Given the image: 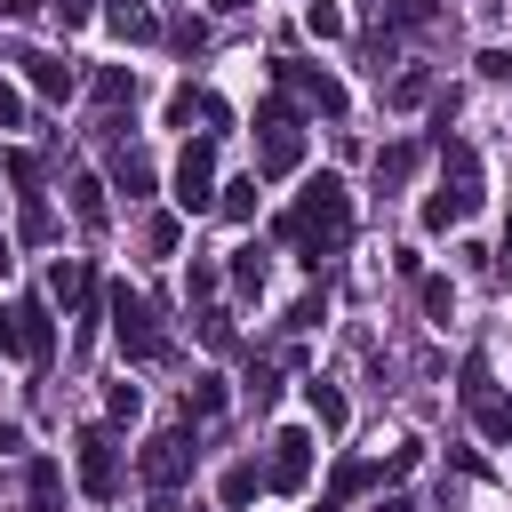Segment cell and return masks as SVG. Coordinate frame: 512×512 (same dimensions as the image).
Listing matches in <instances>:
<instances>
[{
  "mask_svg": "<svg viewBox=\"0 0 512 512\" xmlns=\"http://www.w3.org/2000/svg\"><path fill=\"white\" fill-rule=\"evenodd\" d=\"M464 408H472V424H480L488 440H504V448H512V400L488 384V368H480V360L464 368Z\"/></svg>",
  "mask_w": 512,
  "mask_h": 512,
  "instance_id": "obj_12",
  "label": "cell"
},
{
  "mask_svg": "<svg viewBox=\"0 0 512 512\" xmlns=\"http://www.w3.org/2000/svg\"><path fill=\"white\" fill-rule=\"evenodd\" d=\"M0 352L8 360H32V368L56 352V320H48L40 296H0Z\"/></svg>",
  "mask_w": 512,
  "mask_h": 512,
  "instance_id": "obj_4",
  "label": "cell"
},
{
  "mask_svg": "<svg viewBox=\"0 0 512 512\" xmlns=\"http://www.w3.org/2000/svg\"><path fill=\"white\" fill-rule=\"evenodd\" d=\"M376 512H416V496H376Z\"/></svg>",
  "mask_w": 512,
  "mask_h": 512,
  "instance_id": "obj_38",
  "label": "cell"
},
{
  "mask_svg": "<svg viewBox=\"0 0 512 512\" xmlns=\"http://www.w3.org/2000/svg\"><path fill=\"white\" fill-rule=\"evenodd\" d=\"M0 456H24V424H8V416H0Z\"/></svg>",
  "mask_w": 512,
  "mask_h": 512,
  "instance_id": "obj_36",
  "label": "cell"
},
{
  "mask_svg": "<svg viewBox=\"0 0 512 512\" xmlns=\"http://www.w3.org/2000/svg\"><path fill=\"white\" fill-rule=\"evenodd\" d=\"M216 496H224V512H248V504L264 496V464H256V456H240V464H224V480H216Z\"/></svg>",
  "mask_w": 512,
  "mask_h": 512,
  "instance_id": "obj_16",
  "label": "cell"
},
{
  "mask_svg": "<svg viewBox=\"0 0 512 512\" xmlns=\"http://www.w3.org/2000/svg\"><path fill=\"white\" fill-rule=\"evenodd\" d=\"M72 464H80V488H88L96 504H112V496L128 488V456H120V440H112L104 424H80V440H72Z\"/></svg>",
  "mask_w": 512,
  "mask_h": 512,
  "instance_id": "obj_6",
  "label": "cell"
},
{
  "mask_svg": "<svg viewBox=\"0 0 512 512\" xmlns=\"http://www.w3.org/2000/svg\"><path fill=\"white\" fill-rule=\"evenodd\" d=\"M280 240L320 272V264L344 256V240H352V192H344L336 176H312V184L296 192V208L280 216Z\"/></svg>",
  "mask_w": 512,
  "mask_h": 512,
  "instance_id": "obj_1",
  "label": "cell"
},
{
  "mask_svg": "<svg viewBox=\"0 0 512 512\" xmlns=\"http://www.w3.org/2000/svg\"><path fill=\"white\" fill-rule=\"evenodd\" d=\"M272 80L280 88H296L312 112H328V120H344L352 112V96H344V80L336 72H320V64H304V56H272Z\"/></svg>",
  "mask_w": 512,
  "mask_h": 512,
  "instance_id": "obj_10",
  "label": "cell"
},
{
  "mask_svg": "<svg viewBox=\"0 0 512 512\" xmlns=\"http://www.w3.org/2000/svg\"><path fill=\"white\" fill-rule=\"evenodd\" d=\"M320 312H328V296H296V304H288V328H312Z\"/></svg>",
  "mask_w": 512,
  "mask_h": 512,
  "instance_id": "obj_32",
  "label": "cell"
},
{
  "mask_svg": "<svg viewBox=\"0 0 512 512\" xmlns=\"http://www.w3.org/2000/svg\"><path fill=\"white\" fill-rule=\"evenodd\" d=\"M112 184H120L128 200H144V192H152V160H144L136 144H112Z\"/></svg>",
  "mask_w": 512,
  "mask_h": 512,
  "instance_id": "obj_19",
  "label": "cell"
},
{
  "mask_svg": "<svg viewBox=\"0 0 512 512\" xmlns=\"http://www.w3.org/2000/svg\"><path fill=\"white\" fill-rule=\"evenodd\" d=\"M104 24H112L120 40H160V16H152V0H104Z\"/></svg>",
  "mask_w": 512,
  "mask_h": 512,
  "instance_id": "obj_17",
  "label": "cell"
},
{
  "mask_svg": "<svg viewBox=\"0 0 512 512\" xmlns=\"http://www.w3.org/2000/svg\"><path fill=\"white\" fill-rule=\"evenodd\" d=\"M40 8H48V0H0V16H16V24H24V16H40Z\"/></svg>",
  "mask_w": 512,
  "mask_h": 512,
  "instance_id": "obj_37",
  "label": "cell"
},
{
  "mask_svg": "<svg viewBox=\"0 0 512 512\" xmlns=\"http://www.w3.org/2000/svg\"><path fill=\"white\" fill-rule=\"evenodd\" d=\"M112 336H120V352H128L136 368L176 360V336H168V328H160V312H152L144 296H128V288H112Z\"/></svg>",
  "mask_w": 512,
  "mask_h": 512,
  "instance_id": "obj_3",
  "label": "cell"
},
{
  "mask_svg": "<svg viewBox=\"0 0 512 512\" xmlns=\"http://www.w3.org/2000/svg\"><path fill=\"white\" fill-rule=\"evenodd\" d=\"M304 400H312V424H328V432H344V416H352V408H344V392H336L328 376H312V384H304Z\"/></svg>",
  "mask_w": 512,
  "mask_h": 512,
  "instance_id": "obj_24",
  "label": "cell"
},
{
  "mask_svg": "<svg viewBox=\"0 0 512 512\" xmlns=\"http://www.w3.org/2000/svg\"><path fill=\"white\" fill-rule=\"evenodd\" d=\"M392 24L400 32H424V24H440V0H392Z\"/></svg>",
  "mask_w": 512,
  "mask_h": 512,
  "instance_id": "obj_27",
  "label": "cell"
},
{
  "mask_svg": "<svg viewBox=\"0 0 512 512\" xmlns=\"http://www.w3.org/2000/svg\"><path fill=\"white\" fill-rule=\"evenodd\" d=\"M0 280H8V240H0Z\"/></svg>",
  "mask_w": 512,
  "mask_h": 512,
  "instance_id": "obj_41",
  "label": "cell"
},
{
  "mask_svg": "<svg viewBox=\"0 0 512 512\" xmlns=\"http://www.w3.org/2000/svg\"><path fill=\"white\" fill-rule=\"evenodd\" d=\"M184 416H192V424L224 416V376H192V384H184Z\"/></svg>",
  "mask_w": 512,
  "mask_h": 512,
  "instance_id": "obj_23",
  "label": "cell"
},
{
  "mask_svg": "<svg viewBox=\"0 0 512 512\" xmlns=\"http://www.w3.org/2000/svg\"><path fill=\"white\" fill-rule=\"evenodd\" d=\"M264 280H272V256L248 240V248H232V288L240 296H264Z\"/></svg>",
  "mask_w": 512,
  "mask_h": 512,
  "instance_id": "obj_21",
  "label": "cell"
},
{
  "mask_svg": "<svg viewBox=\"0 0 512 512\" xmlns=\"http://www.w3.org/2000/svg\"><path fill=\"white\" fill-rule=\"evenodd\" d=\"M304 160V120L272 96V104H256V176L272 184V176H288Z\"/></svg>",
  "mask_w": 512,
  "mask_h": 512,
  "instance_id": "obj_5",
  "label": "cell"
},
{
  "mask_svg": "<svg viewBox=\"0 0 512 512\" xmlns=\"http://www.w3.org/2000/svg\"><path fill=\"white\" fill-rule=\"evenodd\" d=\"M184 216H208L216 208V136H192L176 152V192H168Z\"/></svg>",
  "mask_w": 512,
  "mask_h": 512,
  "instance_id": "obj_9",
  "label": "cell"
},
{
  "mask_svg": "<svg viewBox=\"0 0 512 512\" xmlns=\"http://www.w3.org/2000/svg\"><path fill=\"white\" fill-rule=\"evenodd\" d=\"M496 264H504V272H512V224H504V248H496Z\"/></svg>",
  "mask_w": 512,
  "mask_h": 512,
  "instance_id": "obj_40",
  "label": "cell"
},
{
  "mask_svg": "<svg viewBox=\"0 0 512 512\" xmlns=\"http://www.w3.org/2000/svg\"><path fill=\"white\" fill-rule=\"evenodd\" d=\"M136 240H144V256H168V248H176V224H168V216H144Z\"/></svg>",
  "mask_w": 512,
  "mask_h": 512,
  "instance_id": "obj_28",
  "label": "cell"
},
{
  "mask_svg": "<svg viewBox=\"0 0 512 512\" xmlns=\"http://www.w3.org/2000/svg\"><path fill=\"white\" fill-rule=\"evenodd\" d=\"M312 480V432H272L264 440V488H304Z\"/></svg>",
  "mask_w": 512,
  "mask_h": 512,
  "instance_id": "obj_11",
  "label": "cell"
},
{
  "mask_svg": "<svg viewBox=\"0 0 512 512\" xmlns=\"http://www.w3.org/2000/svg\"><path fill=\"white\" fill-rule=\"evenodd\" d=\"M416 168H424V144H384L376 152V192H400Z\"/></svg>",
  "mask_w": 512,
  "mask_h": 512,
  "instance_id": "obj_18",
  "label": "cell"
},
{
  "mask_svg": "<svg viewBox=\"0 0 512 512\" xmlns=\"http://www.w3.org/2000/svg\"><path fill=\"white\" fill-rule=\"evenodd\" d=\"M0 64H16V80H24L32 96H48V104H64V96L80 88V72H72L56 48H24V40H8V48H0Z\"/></svg>",
  "mask_w": 512,
  "mask_h": 512,
  "instance_id": "obj_8",
  "label": "cell"
},
{
  "mask_svg": "<svg viewBox=\"0 0 512 512\" xmlns=\"http://www.w3.org/2000/svg\"><path fill=\"white\" fill-rule=\"evenodd\" d=\"M104 408H112V416H120V424H128V416H136V408H144V392H136V384H128V376H120V384H112V392H104Z\"/></svg>",
  "mask_w": 512,
  "mask_h": 512,
  "instance_id": "obj_30",
  "label": "cell"
},
{
  "mask_svg": "<svg viewBox=\"0 0 512 512\" xmlns=\"http://www.w3.org/2000/svg\"><path fill=\"white\" fill-rule=\"evenodd\" d=\"M48 8H56V24H64V32H72V24H88V16H96V0H48Z\"/></svg>",
  "mask_w": 512,
  "mask_h": 512,
  "instance_id": "obj_33",
  "label": "cell"
},
{
  "mask_svg": "<svg viewBox=\"0 0 512 512\" xmlns=\"http://www.w3.org/2000/svg\"><path fill=\"white\" fill-rule=\"evenodd\" d=\"M0 128H24V96H16L8 80H0Z\"/></svg>",
  "mask_w": 512,
  "mask_h": 512,
  "instance_id": "obj_35",
  "label": "cell"
},
{
  "mask_svg": "<svg viewBox=\"0 0 512 512\" xmlns=\"http://www.w3.org/2000/svg\"><path fill=\"white\" fill-rule=\"evenodd\" d=\"M216 208L240 224V216H256V176H232V184H216Z\"/></svg>",
  "mask_w": 512,
  "mask_h": 512,
  "instance_id": "obj_25",
  "label": "cell"
},
{
  "mask_svg": "<svg viewBox=\"0 0 512 512\" xmlns=\"http://www.w3.org/2000/svg\"><path fill=\"white\" fill-rule=\"evenodd\" d=\"M480 152L456 136V144H440V184L424 192V232H456L464 216H480Z\"/></svg>",
  "mask_w": 512,
  "mask_h": 512,
  "instance_id": "obj_2",
  "label": "cell"
},
{
  "mask_svg": "<svg viewBox=\"0 0 512 512\" xmlns=\"http://www.w3.org/2000/svg\"><path fill=\"white\" fill-rule=\"evenodd\" d=\"M416 296H424V312H432V320H448V312H456V288H448V280H432V272H416Z\"/></svg>",
  "mask_w": 512,
  "mask_h": 512,
  "instance_id": "obj_26",
  "label": "cell"
},
{
  "mask_svg": "<svg viewBox=\"0 0 512 512\" xmlns=\"http://www.w3.org/2000/svg\"><path fill=\"white\" fill-rule=\"evenodd\" d=\"M304 24H312L320 40H336V32H344V8H328V0H312V8H304Z\"/></svg>",
  "mask_w": 512,
  "mask_h": 512,
  "instance_id": "obj_29",
  "label": "cell"
},
{
  "mask_svg": "<svg viewBox=\"0 0 512 512\" xmlns=\"http://www.w3.org/2000/svg\"><path fill=\"white\" fill-rule=\"evenodd\" d=\"M192 464H200L192 432H152V440L136 448V472H144V488H152V496H176V488L192 480Z\"/></svg>",
  "mask_w": 512,
  "mask_h": 512,
  "instance_id": "obj_7",
  "label": "cell"
},
{
  "mask_svg": "<svg viewBox=\"0 0 512 512\" xmlns=\"http://www.w3.org/2000/svg\"><path fill=\"white\" fill-rule=\"evenodd\" d=\"M24 488H32V512H56V504H64V472H56V456H32Z\"/></svg>",
  "mask_w": 512,
  "mask_h": 512,
  "instance_id": "obj_22",
  "label": "cell"
},
{
  "mask_svg": "<svg viewBox=\"0 0 512 512\" xmlns=\"http://www.w3.org/2000/svg\"><path fill=\"white\" fill-rule=\"evenodd\" d=\"M168 120H176V128H192V120H208V136H216V128L232 120V112H224V104H216L208 88H192V80H184V88L168 96Z\"/></svg>",
  "mask_w": 512,
  "mask_h": 512,
  "instance_id": "obj_15",
  "label": "cell"
},
{
  "mask_svg": "<svg viewBox=\"0 0 512 512\" xmlns=\"http://www.w3.org/2000/svg\"><path fill=\"white\" fill-rule=\"evenodd\" d=\"M48 296H64V304L80 312V328H96V272H88L80 256H56V264H48Z\"/></svg>",
  "mask_w": 512,
  "mask_h": 512,
  "instance_id": "obj_13",
  "label": "cell"
},
{
  "mask_svg": "<svg viewBox=\"0 0 512 512\" xmlns=\"http://www.w3.org/2000/svg\"><path fill=\"white\" fill-rule=\"evenodd\" d=\"M208 8H216V16H240V8H256V0H208Z\"/></svg>",
  "mask_w": 512,
  "mask_h": 512,
  "instance_id": "obj_39",
  "label": "cell"
},
{
  "mask_svg": "<svg viewBox=\"0 0 512 512\" xmlns=\"http://www.w3.org/2000/svg\"><path fill=\"white\" fill-rule=\"evenodd\" d=\"M480 80H512V56L504 48H480Z\"/></svg>",
  "mask_w": 512,
  "mask_h": 512,
  "instance_id": "obj_34",
  "label": "cell"
},
{
  "mask_svg": "<svg viewBox=\"0 0 512 512\" xmlns=\"http://www.w3.org/2000/svg\"><path fill=\"white\" fill-rule=\"evenodd\" d=\"M64 192H72V216H80L88 232H104V224H112V208H104V184H96V176H72Z\"/></svg>",
  "mask_w": 512,
  "mask_h": 512,
  "instance_id": "obj_20",
  "label": "cell"
},
{
  "mask_svg": "<svg viewBox=\"0 0 512 512\" xmlns=\"http://www.w3.org/2000/svg\"><path fill=\"white\" fill-rule=\"evenodd\" d=\"M424 88H432L424 72H400V80H392V104H424Z\"/></svg>",
  "mask_w": 512,
  "mask_h": 512,
  "instance_id": "obj_31",
  "label": "cell"
},
{
  "mask_svg": "<svg viewBox=\"0 0 512 512\" xmlns=\"http://www.w3.org/2000/svg\"><path fill=\"white\" fill-rule=\"evenodd\" d=\"M88 88H96V104H104V128H120V104H136V64H104Z\"/></svg>",
  "mask_w": 512,
  "mask_h": 512,
  "instance_id": "obj_14",
  "label": "cell"
}]
</instances>
